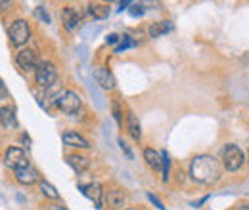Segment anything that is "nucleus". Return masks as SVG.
Wrapping results in <instances>:
<instances>
[{
    "instance_id": "nucleus-2",
    "label": "nucleus",
    "mask_w": 249,
    "mask_h": 210,
    "mask_svg": "<svg viewBox=\"0 0 249 210\" xmlns=\"http://www.w3.org/2000/svg\"><path fill=\"white\" fill-rule=\"evenodd\" d=\"M244 161H246L244 151L240 149L238 145H234V144H226V145L222 147V164H224L226 170H230V172L240 170L242 164H244Z\"/></svg>"
},
{
    "instance_id": "nucleus-22",
    "label": "nucleus",
    "mask_w": 249,
    "mask_h": 210,
    "mask_svg": "<svg viewBox=\"0 0 249 210\" xmlns=\"http://www.w3.org/2000/svg\"><path fill=\"white\" fill-rule=\"evenodd\" d=\"M89 90H90V94H92L96 107H98V109H104V107H106V103H104V99H102V94H100L98 88H96V84H92V81H89Z\"/></svg>"
},
{
    "instance_id": "nucleus-20",
    "label": "nucleus",
    "mask_w": 249,
    "mask_h": 210,
    "mask_svg": "<svg viewBox=\"0 0 249 210\" xmlns=\"http://www.w3.org/2000/svg\"><path fill=\"white\" fill-rule=\"evenodd\" d=\"M40 191H42V195L44 197H48V199H60V193H58V189L52 185V183H48V181H40Z\"/></svg>"
},
{
    "instance_id": "nucleus-10",
    "label": "nucleus",
    "mask_w": 249,
    "mask_h": 210,
    "mask_svg": "<svg viewBox=\"0 0 249 210\" xmlns=\"http://www.w3.org/2000/svg\"><path fill=\"white\" fill-rule=\"evenodd\" d=\"M62 21H63V27L67 31H75L79 27V23H81V14L75 8L67 6V8H63L62 12Z\"/></svg>"
},
{
    "instance_id": "nucleus-31",
    "label": "nucleus",
    "mask_w": 249,
    "mask_h": 210,
    "mask_svg": "<svg viewBox=\"0 0 249 210\" xmlns=\"http://www.w3.org/2000/svg\"><path fill=\"white\" fill-rule=\"evenodd\" d=\"M0 94H2V96L6 94V88H4V84H2V82H0Z\"/></svg>"
},
{
    "instance_id": "nucleus-30",
    "label": "nucleus",
    "mask_w": 249,
    "mask_h": 210,
    "mask_svg": "<svg viewBox=\"0 0 249 210\" xmlns=\"http://www.w3.org/2000/svg\"><path fill=\"white\" fill-rule=\"evenodd\" d=\"M126 6H130V2H128V0H124V2H121V8H119V12H121L123 8H126Z\"/></svg>"
},
{
    "instance_id": "nucleus-17",
    "label": "nucleus",
    "mask_w": 249,
    "mask_h": 210,
    "mask_svg": "<svg viewBox=\"0 0 249 210\" xmlns=\"http://www.w3.org/2000/svg\"><path fill=\"white\" fill-rule=\"evenodd\" d=\"M89 14L92 16V19H106L109 16V8L106 4H89Z\"/></svg>"
},
{
    "instance_id": "nucleus-27",
    "label": "nucleus",
    "mask_w": 249,
    "mask_h": 210,
    "mask_svg": "<svg viewBox=\"0 0 249 210\" xmlns=\"http://www.w3.org/2000/svg\"><path fill=\"white\" fill-rule=\"evenodd\" d=\"M148 199H150V201H152V203H154V205H156V207L159 210H165V205H163V203H161V201L157 199L154 193H148Z\"/></svg>"
},
{
    "instance_id": "nucleus-14",
    "label": "nucleus",
    "mask_w": 249,
    "mask_h": 210,
    "mask_svg": "<svg viewBox=\"0 0 249 210\" xmlns=\"http://www.w3.org/2000/svg\"><path fill=\"white\" fill-rule=\"evenodd\" d=\"M126 128H128V134L132 136V140H140V136H142V126H140V120L138 117L132 113V111H128V117H126Z\"/></svg>"
},
{
    "instance_id": "nucleus-15",
    "label": "nucleus",
    "mask_w": 249,
    "mask_h": 210,
    "mask_svg": "<svg viewBox=\"0 0 249 210\" xmlns=\"http://www.w3.org/2000/svg\"><path fill=\"white\" fill-rule=\"evenodd\" d=\"M124 201H126V197H124L123 191H119V189H113V191H109L107 193V199H106V203H107V209L115 210V209H121L124 205Z\"/></svg>"
},
{
    "instance_id": "nucleus-25",
    "label": "nucleus",
    "mask_w": 249,
    "mask_h": 210,
    "mask_svg": "<svg viewBox=\"0 0 249 210\" xmlns=\"http://www.w3.org/2000/svg\"><path fill=\"white\" fill-rule=\"evenodd\" d=\"M132 8L128 10V14L132 16V17H138V16H142L144 14V6L142 4H130Z\"/></svg>"
},
{
    "instance_id": "nucleus-9",
    "label": "nucleus",
    "mask_w": 249,
    "mask_h": 210,
    "mask_svg": "<svg viewBox=\"0 0 249 210\" xmlns=\"http://www.w3.org/2000/svg\"><path fill=\"white\" fill-rule=\"evenodd\" d=\"M79 189L83 191V195L85 197H89L90 201H92L94 205H96V209H102L104 207V203H102V197H104V191H102V185L100 183H87V185H79Z\"/></svg>"
},
{
    "instance_id": "nucleus-8",
    "label": "nucleus",
    "mask_w": 249,
    "mask_h": 210,
    "mask_svg": "<svg viewBox=\"0 0 249 210\" xmlns=\"http://www.w3.org/2000/svg\"><path fill=\"white\" fill-rule=\"evenodd\" d=\"M94 81L102 90H113L115 88V77L106 67H94Z\"/></svg>"
},
{
    "instance_id": "nucleus-4",
    "label": "nucleus",
    "mask_w": 249,
    "mask_h": 210,
    "mask_svg": "<svg viewBox=\"0 0 249 210\" xmlns=\"http://www.w3.org/2000/svg\"><path fill=\"white\" fill-rule=\"evenodd\" d=\"M8 36H10L12 44H16V46H23V44L31 38L29 23H27L25 19H16V21H12V25L8 27Z\"/></svg>"
},
{
    "instance_id": "nucleus-19",
    "label": "nucleus",
    "mask_w": 249,
    "mask_h": 210,
    "mask_svg": "<svg viewBox=\"0 0 249 210\" xmlns=\"http://www.w3.org/2000/svg\"><path fill=\"white\" fill-rule=\"evenodd\" d=\"M144 159H146V162H148V166L150 168H154V170H159L161 168V155L154 149H146L144 151Z\"/></svg>"
},
{
    "instance_id": "nucleus-29",
    "label": "nucleus",
    "mask_w": 249,
    "mask_h": 210,
    "mask_svg": "<svg viewBox=\"0 0 249 210\" xmlns=\"http://www.w3.org/2000/svg\"><path fill=\"white\" fill-rule=\"evenodd\" d=\"M119 40H121L119 34H109V36H107V42H109V44H117Z\"/></svg>"
},
{
    "instance_id": "nucleus-18",
    "label": "nucleus",
    "mask_w": 249,
    "mask_h": 210,
    "mask_svg": "<svg viewBox=\"0 0 249 210\" xmlns=\"http://www.w3.org/2000/svg\"><path fill=\"white\" fill-rule=\"evenodd\" d=\"M171 29H173V23H171V21H159V23L150 25V36H152V38H157V36H161V34H167Z\"/></svg>"
},
{
    "instance_id": "nucleus-13",
    "label": "nucleus",
    "mask_w": 249,
    "mask_h": 210,
    "mask_svg": "<svg viewBox=\"0 0 249 210\" xmlns=\"http://www.w3.org/2000/svg\"><path fill=\"white\" fill-rule=\"evenodd\" d=\"M0 122H2V126L8 128V130L18 128V119H16L14 107H0Z\"/></svg>"
},
{
    "instance_id": "nucleus-3",
    "label": "nucleus",
    "mask_w": 249,
    "mask_h": 210,
    "mask_svg": "<svg viewBox=\"0 0 249 210\" xmlns=\"http://www.w3.org/2000/svg\"><path fill=\"white\" fill-rule=\"evenodd\" d=\"M35 79L40 88H52L58 81V71H56L54 63H50V61L40 63V67L35 71Z\"/></svg>"
},
{
    "instance_id": "nucleus-1",
    "label": "nucleus",
    "mask_w": 249,
    "mask_h": 210,
    "mask_svg": "<svg viewBox=\"0 0 249 210\" xmlns=\"http://www.w3.org/2000/svg\"><path fill=\"white\" fill-rule=\"evenodd\" d=\"M220 172H222L220 162L211 155H199L190 164V176L199 183H205V185H211V183L218 181Z\"/></svg>"
},
{
    "instance_id": "nucleus-26",
    "label": "nucleus",
    "mask_w": 249,
    "mask_h": 210,
    "mask_svg": "<svg viewBox=\"0 0 249 210\" xmlns=\"http://www.w3.org/2000/svg\"><path fill=\"white\" fill-rule=\"evenodd\" d=\"M113 117L117 120V124H123V119H121V109H119V103L113 101Z\"/></svg>"
},
{
    "instance_id": "nucleus-32",
    "label": "nucleus",
    "mask_w": 249,
    "mask_h": 210,
    "mask_svg": "<svg viewBox=\"0 0 249 210\" xmlns=\"http://www.w3.org/2000/svg\"><path fill=\"white\" fill-rule=\"evenodd\" d=\"M238 210H249V205H242V207H238Z\"/></svg>"
},
{
    "instance_id": "nucleus-6",
    "label": "nucleus",
    "mask_w": 249,
    "mask_h": 210,
    "mask_svg": "<svg viewBox=\"0 0 249 210\" xmlns=\"http://www.w3.org/2000/svg\"><path fill=\"white\" fill-rule=\"evenodd\" d=\"M4 162L8 168H12L14 172L16 170H21L25 166H29V161H27V155L21 147H10L6 151V157H4Z\"/></svg>"
},
{
    "instance_id": "nucleus-7",
    "label": "nucleus",
    "mask_w": 249,
    "mask_h": 210,
    "mask_svg": "<svg viewBox=\"0 0 249 210\" xmlns=\"http://www.w3.org/2000/svg\"><path fill=\"white\" fill-rule=\"evenodd\" d=\"M18 65L23 69V71H36L38 67H40V60H38V54L35 52V50H21L19 54H18Z\"/></svg>"
},
{
    "instance_id": "nucleus-12",
    "label": "nucleus",
    "mask_w": 249,
    "mask_h": 210,
    "mask_svg": "<svg viewBox=\"0 0 249 210\" xmlns=\"http://www.w3.org/2000/svg\"><path fill=\"white\" fill-rule=\"evenodd\" d=\"M63 144L69 145V147H77V149H87V147H90L89 142H87L81 134H77V132H65V134H63Z\"/></svg>"
},
{
    "instance_id": "nucleus-5",
    "label": "nucleus",
    "mask_w": 249,
    "mask_h": 210,
    "mask_svg": "<svg viewBox=\"0 0 249 210\" xmlns=\"http://www.w3.org/2000/svg\"><path fill=\"white\" fill-rule=\"evenodd\" d=\"M58 107L62 109L65 115H75L81 109V96L77 92L65 90L62 92V96L58 97Z\"/></svg>"
},
{
    "instance_id": "nucleus-24",
    "label": "nucleus",
    "mask_w": 249,
    "mask_h": 210,
    "mask_svg": "<svg viewBox=\"0 0 249 210\" xmlns=\"http://www.w3.org/2000/svg\"><path fill=\"white\" fill-rule=\"evenodd\" d=\"M35 16H36L42 23H50V16H48V12H46V8H44V6H38V8L35 10Z\"/></svg>"
},
{
    "instance_id": "nucleus-28",
    "label": "nucleus",
    "mask_w": 249,
    "mask_h": 210,
    "mask_svg": "<svg viewBox=\"0 0 249 210\" xmlns=\"http://www.w3.org/2000/svg\"><path fill=\"white\" fill-rule=\"evenodd\" d=\"M119 147H121V149L124 151V155H126V157H128V159H132V151L128 149V145H126V144H124V142H123V138H121V140H119Z\"/></svg>"
},
{
    "instance_id": "nucleus-11",
    "label": "nucleus",
    "mask_w": 249,
    "mask_h": 210,
    "mask_svg": "<svg viewBox=\"0 0 249 210\" xmlns=\"http://www.w3.org/2000/svg\"><path fill=\"white\" fill-rule=\"evenodd\" d=\"M16 180L19 183H23V185H31L35 181H38V172L29 164V166H25L21 170H16Z\"/></svg>"
},
{
    "instance_id": "nucleus-34",
    "label": "nucleus",
    "mask_w": 249,
    "mask_h": 210,
    "mask_svg": "<svg viewBox=\"0 0 249 210\" xmlns=\"http://www.w3.org/2000/svg\"><path fill=\"white\" fill-rule=\"evenodd\" d=\"M248 164H249V161H248Z\"/></svg>"
},
{
    "instance_id": "nucleus-33",
    "label": "nucleus",
    "mask_w": 249,
    "mask_h": 210,
    "mask_svg": "<svg viewBox=\"0 0 249 210\" xmlns=\"http://www.w3.org/2000/svg\"><path fill=\"white\" fill-rule=\"evenodd\" d=\"M126 210H134V209H126Z\"/></svg>"
},
{
    "instance_id": "nucleus-23",
    "label": "nucleus",
    "mask_w": 249,
    "mask_h": 210,
    "mask_svg": "<svg viewBox=\"0 0 249 210\" xmlns=\"http://www.w3.org/2000/svg\"><path fill=\"white\" fill-rule=\"evenodd\" d=\"M130 46H136V42L130 40L128 34H124V36H121V40H119V44H117V48H115V54H121V52H124V50L130 48Z\"/></svg>"
},
{
    "instance_id": "nucleus-16",
    "label": "nucleus",
    "mask_w": 249,
    "mask_h": 210,
    "mask_svg": "<svg viewBox=\"0 0 249 210\" xmlns=\"http://www.w3.org/2000/svg\"><path fill=\"white\" fill-rule=\"evenodd\" d=\"M67 164H69L77 174H81V172H85V170L89 168V161H87L85 157H81V155H69V157H67Z\"/></svg>"
},
{
    "instance_id": "nucleus-21",
    "label": "nucleus",
    "mask_w": 249,
    "mask_h": 210,
    "mask_svg": "<svg viewBox=\"0 0 249 210\" xmlns=\"http://www.w3.org/2000/svg\"><path fill=\"white\" fill-rule=\"evenodd\" d=\"M161 170H163V181H169V170H171V157L167 151L161 153Z\"/></svg>"
}]
</instances>
